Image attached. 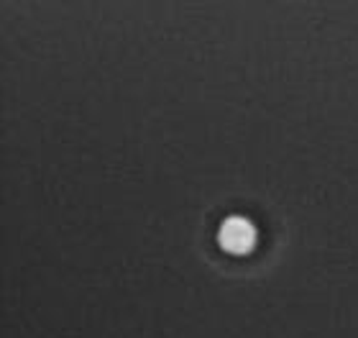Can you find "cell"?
Wrapping results in <instances>:
<instances>
[{
    "label": "cell",
    "instance_id": "obj_1",
    "mask_svg": "<svg viewBox=\"0 0 358 338\" xmlns=\"http://www.w3.org/2000/svg\"><path fill=\"white\" fill-rule=\"evenodd\" d=\"M217 244L228 254H248L256 246V225L243 216H228L217 228Z\"/></svg>",
    "mask_w": 358,
    "mask_h": 338
}]
</instances>
